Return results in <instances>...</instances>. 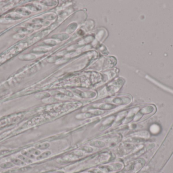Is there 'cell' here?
<instances>
[{
    "mask_svg": "<svg viewBox=\"0 0 173 173\" xmlns=\"http://www.w3.org/2000/svg\"><path fill=\"white\" fill-rule=\"evenodd\" d=\"M11 162L14 164V165L17 166H24L26 165V164L22 161L21 159L19 158H12L11 160Z\"/></svg>",
    "mask_w": 173,
    "mask_h": 173,
    "instance_id": "1",
    "label": "cell"
},
{
    "mask_svg": "<svg viewBox=\"0 0 173 173\" xmlns=\"http://www.w3.org/2000/svg\"><path fill=\"white\" fill-rule=\"evenodd\" d=\"M51 154V152L50 151H46V152H44L43 153L41 154L40 155L36 157V159L38 160H42V159H45V158L48 157Z\"/></svg>",
    "mask_w": 173,
    "mask_h": 173,
    "instance_id": "2",
    "label": "cell"
},
{
    "mask_svg": "<svg viewBox=\"0 0 173 173\" xmlns=\"http://www.w3.org/2000/svg\"><path fill=\"white\" fill-rule=\"evenodd\" d=\"M14 166V165L11 162L2 163L0 164V168L3 169H9L12 168H13Z\"/></svg>",
    "mask_w": 173,
    "mask_h": 173,
    "instance_id": "3",
    "label": "cell"
},
{
    "mask_svg": "<svg viewBox=\"0 0 173 173\" xmlns=\"http://www.w3.org/2000/svg\"><path fill=\"white\" fill-rule=\"evenodd\" d=\"M18 158L21 159L22 161L24 162L26 164H30L33 163V160L27 157L26 156L23 155L22 154L18 156Z\"/></svg>",
    "mask_w": 173,
    "mask_h": 173,
    "instance_id": "4",
    "label": "cell"
},
{
    "mask_svg": "<svg viewBox=\"0 0 173 173\" xmlns=\"http://www.w3.org/2000/svg\"><path fill=\"white\" fill-rule=\"evenodd\" d=\"M50 146V144L48 143H44L42 144H39L35 146V148L40 150H45L47 149Z\"/></svg>",
    "mask_w": 173,
    "mask_h": 173,
    "instance_id": "5",
    "label": "cell"
},
{
    "mask_svg": "<svg viewBox=\"0 0 173 173\" xmlns=\"http://www.w3.org/2000/svg\"><path fill=\"white\" fill-rule=\"evenodd\" d=\"M90 145L97 147H103L105 146V144L103 142L100 141H95L90 143Z\"/></svg>",
    "mask_w": 173,
    "mask_h": 173,
    "instance_id": "6",
    "label": "cell"
},
{
    "mask_svg": "<svg viewBox=\"0 0 173 173\" xmlns=\"http://www.w3.org/2000/svg\"><path fill=\"white\" fill-rule=\"evenodd\" d=\"M28 151L29 152H30V153H32V154L34 155L35 156H39V155H40L41 153V151H40L38 149L36 148H30L29 149Z\"/></svg>",
    "mask_w": 173,
    "mask_h": 173,
    "instance_id": "7",
    "label": "cell"
},
{
    "mask_svg": "<svg viewBox=\"0 0 173 173\" xmlns=\"http://www.w3.org/2000/svg\"><path fill=\"white\" fill-rule=\"evenodd\" d=\"M21 154L23 155L26 156L27 157L31 159H35V156L33 154H32V153H30V152H29L28 151H21Z\"/></svg>",
    "mask_w": 173,
    "mask_h": 173,
    "instance_id": "8",
    "label": "cell"
},
{
    "mask_svg": "<svg viewBox=\"0 0 173 173\" xmlns=\"http://www.w3.org/2000/svg\"><path fill=\"white\" fill-rule=\"evenodd\" d=\"M82 150L86 152H92L93 151V149L92 148L89 147H84L82 148Z\"/></svg>",
    "mask_w": 173,
    "mask_h": 173,
    "instance_id": "9",
    "label": "cell"
},
{
    "mask_svg": "<svg viewBox=\"0 0 173 173\" xmlns=\"http://www.w3.org/2000/svg\"><path fill=\"white\" fill-rule=\"evenodd\" d=\"M158 126H157V125H156L155 126V125H153L151 126V131L153 132V133H155V132H157V131L159 130L158 129Z\"/></svg>",
    "mask_w": 173,
    "mask_h": 173,
    "instance_id": "10",
    "label": "cell"
},
{
    "mask_svg": "<svg viewBox=\"0 0 173 173\" xmlns=\"http://www.w3.org/2000/svg\"><path fill=\"white\" fill-rule=\"evenodd\" d=\"M90 173H103L101 171L97 170V169H95V170H92L91 171H90L89 172Z\"/></svg>",
    "mask_w": 173,
    "mask_h": 173,
    "instance_id": "11",
    "label": "cell"
}]
</instances>
